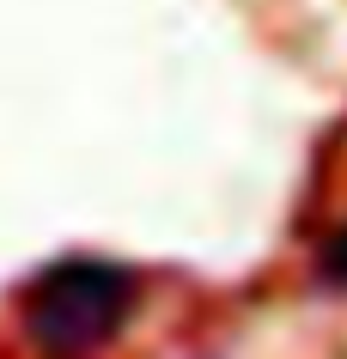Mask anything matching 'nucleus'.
<instances>
[{
  "mask_svg": "<svg viewBox=\"0 0 347 359\" xmlns=\"http://www.w3.org/2000/svg\"><path fill=\"white\" fill-rule=\"evenodd\" d=\"M135 311V274L97 256H67L43 268L31 299H25V335L49 353H86L122 329Z\"/></svg>",
  "mask_w": 347,
  "mask_h": 359,
  "instance_id": "nucleus-1",
  "label": "nucleus"
},
{
  "mask_svg": "<svg viewBox=\"0 0 347 359\" xmlns=\"http://www.w3.org/2000/svg\"><path fill=\"white\" fill-rule=\"evenodd\" d=\"M323 274H329L335 286H347V226H341V231H335V238L323 244Z\"/></svg>",
  "mask_w": 347,
  "mask_h": 359,
  "instance_id": "nucleus-2",
  "label": "nucleus"
}]
</instances>
